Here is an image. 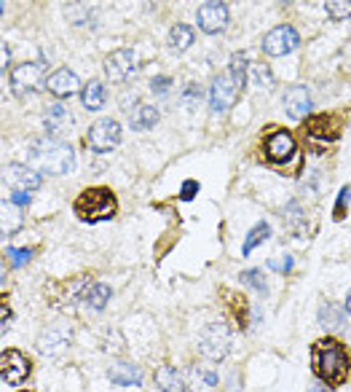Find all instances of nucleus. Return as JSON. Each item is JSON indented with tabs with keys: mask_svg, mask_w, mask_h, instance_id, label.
Returning <instances> with one entry per match:
<instances>
[{
	"mask_svg": "<svg viewBox=\"0 0 351 392\" xmlns=\"http://www.w3.org/2000/svg\"><path fill=\"white\" fill-rule=\"evenodd\" d=\"M196 97H201V89H198L196 84H191V86H188V92H185V105H188V108H193V99H196Z\"/></svg>",
	"mask_w": 351,
	"mask_h": 392,
	"instance_id": "nucleus-39",
	"label": "nucleus"
},
{
	"mask_svg": "<svg viewBox=\"0 0 351 392\" xmlns=\"http://www.w3.org/2000/svg\"><path fill=\"white\" fill-rule=\"evenodd\" d=\"M341 130H343V121L333 113H317V116H309L306 121V132L309 137L314 140H322V143H333L341 137Z\"/></svg>",
	"mask_w": 351,
	"mask_h": 392,
	"instance_id": "nucleus-14",
	"label": "nucleus"
},
{
	"mask_svg": "<svg viewBox=\"0 0 351 392\" xmlns=\"http://www.w3.org/2000/svg\"><path fill=\"white\" fill-rule=\"evenodd\" d=\"M70 124H75V121L70 119V113L64 110L62 105H51V108L46 110V130H49V134H51V137L64 134V130H67Z\"/></svg>",
	"mask_w": 351,
	"mask_h": 392,
	"instance_id": "nucleus-21",
	"label": "nucleus"
},
{
	"mask_svg": "<svg viewBox=\"0 0 351 392\" xmlns=\"http://www.w3.org/2000/svg\"><path fill=\"white\" fill-rule=\"evenodd\" d=\"M32 371V363L25 352L19 350H3L0 355V376L3 384H22Z\"/></svg>",
	"mask_w": 351,
	"mask_h": 392,
	"instance_id": "nucleus-10",
	"label": "nucleus"
},
{
	"mask_svg": "<svg viewBox=\"0 0 351 392\" xmlns=\"http://www.w3.org/2000/svg\"><path fill=\"white\" fill-rule=\"evenodd\" d=\"M343 309H346V315H351V291H349V295H346V304H343Z\"/></svg>",
	"mask_w": 351,
	"mask_h": 392,
	"instance_id": "nucleus-43",
	"label": "nucleus"
},
{
	"mask_svg": "<svg viewBox=\"0 0 351 392\" xmlns=\"http://www.w3.org/2000/svg\"><path fill=\"white\" fill-rule=\"evenodd\" d=\"M311 371L327 387H341L349 379L351 352L346 344H341L333 336H324L311 347Z\"/></svg>",
	"mask_w": 351,
	"mask_h": 392,
	"instance_id": "nucleus-1",
	"label": "nucleus"
},
{
	"mask_svg": "<svg viewBox=\"0 0 351 392\" xmlns=\"http://www.w3.org/2000/svg\"><path fill=\"white\" fill-rule=\"evenodd\" d=\"M346 323V317H343V312L335 306V304H322L320 306V326L327 328V330H338V328H343Z\"/></svg>",
	"mask_w": 351,
	"mask_h": 392,
	"instance_id": "nucleus-26",
	"label": "nucleus"
},
{
	"mask_svg": "<svg viewBox=\"0 0 351 392\" xmlns=\"http://www.w3.org/2000/svg\"><path fill=\"white\" fill-rule=\"evenodd\" d=\"M46 89H49L57 99L73 97L75 92H83V89H81L78 75H75L70 67H60V70H54V73L46 78Z\"/></svg>",
	"mask_w": 351,
	"mask_h": 392,
	"instance_id": "nucleus-15",
	"label": "nucleus"
},
{
	"mask_svg": "<svg viewBox=\"0 0 351 392\" xmlns=\"http://www.w3.org/2000/svg\"><path fill=\"white\" fill-rule=\"evenodd\" d=\"M8 326H11V312H8V306H3V333L8 330Z\"/></svg>",
	"mask_w": 351,
	"mask_h": 392,
	"instance_id": "nucleus-40",
	"label": "nucleus"
},
{
	"mask_svg": "<svg viewBox=\"0 0 351 392\" xmlns=\"http://www.w3.org/2000/svg\"><path fill=\"white\" fill-rule=\"evenodd\" d=\"M19 392H30V390H19Z\"/></svg>",
	"mask_w": 351,
	"mask_h": 392,
	"instance_id": "nucleus-44",
	"label": "nucleus"
},
{
	"mask_svg": "<svg viewBox=\"0 0 351 392\" xmlns=\"http://www.w3.org/2000/svg\"><path fill=\"white\" fill-rule=\"evenodd\" d=\"M198 352L212 363H220L231 352V330L225 323H212L204 328L201 339H198Z\"/></svg>",
	"mask_w": 351,
	"mask_h": 392,
	"instance_id": "nucleus-4",
	"label": "nucleus"
},
{
	"mask_svg": "<svg viewBox=\"0 0 351 392\" xmlns=\"http://www.w3.org/2000/svg\"><path fill=\"white\" fill-rule=\"evenodd\" d=\"M263 151H265V159L274 164H287L295 154H298V143H295V134L289 130H274L265 143H263Z\"/></svg>",
	"mask_w": 351,
	"mask_h": 392,
	"instance_id": "nucleus-8",
	"label": "nucleus"
},
{
	"mask_svg": "<svg viewBox=\"0 0 351 392\" xmlns=\"http://www.w3.org/2000/svg\"><path fill=\"white\" fill-rule=\"evenodd\" d=\"M169 86H172V78H169V75H156V78L151 81L153 95H166V92H169Z\"/></svg>",
	"mask_w": 351,
	"mask_h": 392,
	"instance_id": "nucleus-35",
	"label": "nucleus"
},
{
	"mask_svg": "<svg viewBox=\"0 0 351 392\" xmlns=\"http://www.w3.org/2000/svg\"><path fill=\"white\" fill-rule=\"evenodd\" d=\"M250 60H247V54L244 51H236L233 57H231V65H228V73L242 84V86H247V75H250Z\"/></svg>",
	"mask_w": 351,
	"mask_h": 392,
	"instance_id": "nucleus-28",
	"label": "nucleus"
},
{
	"mask_svg": "<svg viewBox=\"0 0 351 392\" xmlns=\"http://www.w3.org/2000/svg\"><path fill=\"white\" fill-rule=\"evenodd\" d=\"M196 194H198V183H196V180H185L183 188H180V199H183V201H191Z\"/></svg>",
	"mask_w": 351,
	"mask_h": 392,
	"instance_id": "nucleus-37",
	"label": "nucleus"
},
{
	"mask_svg": "<svg viewBox=\"0 0 351 392\" xmlns=\"http://www.w3.org/2000/svg\"><path fill=\"white\" fill-rule=\"evenodd\" d=\"M11 204H16V207H27L32 201V194H11V199H8Z\"/></svg>",
	"mask_w": 351,
	"mask_h": 392,
	"instance_id": "nucleus-38",
	"label": "nucleus"
},
{
	"mask_svg": "<svg viewBox=\"0 0 351 392\" xmlns=\"http://www.w3.org/2000/svg\"><path fill=\"white\" fill-rule=\"evenodd\" d=\"M8 258L14 261V266H25L32 258V250H16V247H8Z\"/></svg>",
	"mask_w": 351,
	"mask_h": 392,
	"instance_id": "nucleus-36",
	"label": "nucleus"
},
{
	"mask_svg": "<svg viewBox=\"0 0 351 392\" xmlns=\"http://www.w3.org/2000/svg\"><path fill=\"white\" fill-rule=\"evenodd\" d=\"M43 65H38V62H22V65H16L11 70V75H8V84H11V92L16 95V97H25V95H32V92H38L40 86H43Z\"/></svg>",
	"mask_w": 351,
	"mask_h": 392,
	"instance_id": "nucleus-7",
	"label": "nucleus"
},
{
	"mask_svg": "<svg viewBox=\"0 0 351 392\" xmlns=\"http://www.w3.org/2000/svg\"><path fill=\"white\" fill-rule=\"evenodd\" d=\"M324 11L330 19L341 22V19H349L351 16V0H327L324 3Z\"/></svg>",
	"mask_w": 351,
	"mask_h": 392,
	"instance_id": "nucleus-31",
	"label": "nucleus"
},
{
	"mask_svg": "<svg viewBox=\"0 0 351 392\" xmlns=\"http://www.w3.org/2000/svg\"><path fill=\"white\" fill-rule=\"evenodd\" d=\"M242 92H244V86H242L231 73L218 75V78L212 81V86H209V108H212L215 113H228V110L239 102Z\"/></svg>",
	"mask_w": 351,
	"mask_h": 392,
	"instance_id": "nucleus-5",
	"label": "nucleus"
},
{
	"mask_svg": "<svg viewBox=\"0 0 351 392\" xmlns=\"http://www.w3.org/2000/svg\"><path fill=\"white\" fill-rule=\"evenodd\" d=\"M285 110L289 119H306L311 113V92L309 86H289L285 92Z\"/></svg>",
	"mask_w": 351,
	"mask_h": 392,
	"instance_id": "nucleus-16",
	"label": "nucleus"
},
{
	"mask_svg": "<svg viewBox=\"0 0 351 392\" xmlns=\"http://www.w3.org/2000/svg\"><path fill=\"white\" fill-rule=\"evenodd\" d=\"M239 282H242V285H250V288L257 291V293H268V282H265V274H263L260 269H247V271H242V274H239Z\"/></svg>",
	"mask_w": 351,
	"mask_h": 392,
	"instance_id": "nucleus-29",
	"label": "nucleus"
},
{
	"mask_svg": "<svg viewBox=\"0 0 351 392\" xmlns=\"http://www.w3.org/2000/svg\"><path fill=\"white\" fill-rule=\"evenodd\" d=\"M193 40H196V33H193V27H188V25H174L172 33H169V46L174 51H188L193 46Z\"/></svg>",
	"mask_w": 351,
	"mask_h": 392,
	"instance_id": "nucleus-24",
	"label": "nucleus"
},
{
	"mask_svg": "<svg viewBox=\"0 0 351 392\" xmlns=\"http://www.w3.org/2000/svg\"><path fill=\"white\" fill-rule=\"evenodd\" d=\"M159 124V110L153 105H137L129 113V127L134 132H148Z\"/></svg>",
	"mask_w": 351,
	"mask_h": 392,
	"instance_id": "nucleus-20",
	"label": "nucleus"
},
{
	"mask_svg": "<svg viewBox=\"0 0 351 392\" xmlns=\"http://www.w3.org/2000/svg\"><path fill=\"white\" fill-rule=\"evenodd\" d=\"M27 167H32L38 175L60 177L75 167V151L70 143H64L60 137L43 134V137L32 140L30 151H27Z\"/></svg>",
	"mask_w": 351,
	"mask_h": 392,
	"instance_id": "nucleus-2",
	"label": "nucleus"
},
{
	"mask_svg": "<svg viewBox=\"0 0 351 392\" xmlns=\"http://www.w3.org/2000/svg\"><path fill=\"white\" fill-rule=\"evenodd\" d=\"M196 25L201 27V33L218 35L228 27V5L220 0H209L201 3V8L196 11Z\"/></svg>",
	"mask_w": 351,
	"mask_h": 392,
	"instance_id": "nucleus-12",
	"label": "nucleus"
},
{
	"mask_svg": "<svg viewBox=\"0 0 351 392\" xmlns=\"http://www.w3.org/2000/svg\"><path fill=\"white\" fill-rule=\"evenodd\" d=\"M298 43H300L298 30L289 27V25H279V27H274L271 33H265V38H263V54H268V57H285V54L298 49Z\"/></svg>",
	"mask_w": 351,
	"mask_h": 392,
	"instance_id": "nucleus-11",
	"label": "nucleus"
},
{
	"mask_svg": "<svg viewBox=\"0 0 351 392\" xmlns=\"http://www.w3.org/2000/svg\"><path fill=\"white\" fill-rule=\"evenodd\" d=\"M110 295H113L110 285H105V282H94V285H89V291H86V295H83V301H86L94 312H102V309H105V304L110 301Z\"/></svg>",
	"mask_w": 351,
	"mask_h": 392,
	"instance_id": "nucleus-25",
	"label": "nucleus"
},
{
	"mask_svg": "<svg viewBox=\"0 0 351 392\" xmlns=\"http://www.w3.org/2000/svg\"><path fill=\"white\" fill-rule=\"evenodd\" d=\"M70 344V330L67 328H46L38 336V350L43 355H60L62 350H67Z\"/></svg>",
	"mask_w": 351,
	"mask_h": 392,
	"instance_id": "nucleus-17",
	"label": "nucleus"
},
{
	"mask_svg": "<svg viewBox=\"0 0 351 392\" xmlns=\"http://www.w3.org/2000/svg\"><path fill=\"white\" fill-rule=\"evenodd\" d=\"M252 75H255L257 86H274V73L268 65H255L252 67Z\"/></svg>",
	"mask_w": 351,
	"mask_h": 392,
	"instance_id": "nucleus-33",
	"label": "nucleus"
},
{
	"mask_svg": "<svg viewBox=\"0 0 351 392\" xmlns=\"http://www.w3.org/2000/svg\"><path fill=\"white\" fill-rule=\"evenodd\" d=\"M86 143L94 154H107V151L118 148L121 145V124L113 119H99L89 127Z\"/></svg>",
	"mask_w": 351,
	"mask_h": 392,
	"instance_id": "nucleus-6",
	"label": "nucleus"
},
{
	"mask_svg": "<svg viewBox=\"0 0 351 392\" xmlns=\"http://www.w3.org/2000/svg\"><path fill=\"white\" fill-rule=\"evenodd\" d=\"M105 99H107V92H105L102 81H89L83 86V92H81V102H83L86 110H99L105 105Z\"/></svg>",
	"mask_w": 351,
	"mask_h": 392,
	"instance_id": "nucleus-23",
	"label": "nucleus"
},
{
	"mask_svg": "<svg viewBox=\"0 0 351 392\" xmlns=\"http://www.w3.org/2000/svg\"><path fill=\"white\" fill-rule=\"evenodd\" d=\"M349 199H351V186H343L341 194H338V204H335V221H343L346 218V207H349Z\"/></svg>",
	"mask_w": 351,
	"mask_h": 392,
	"instance_id": "nucleus-32",
	"label": "nucleus"
},
{
	"mask_svg": "<svg viewBox=\"0 0 351 392\" xmlns=\"http://www.w3.org/2000/svg\"><path fill=\"white\" fill-rule=\"evenodd\" d=\"M73 210L83 223H102V221H110L118 212V201H116V194L110 188L96 186V188L81 191L75 204H73Z\"/></svg>",
	"mask_w": 351,
	"mask_h": 392,
	"instance_id": "nucleus-3",
	"label": "nucleus"
},
{
	"mask_svg": "<svg viewBox=\"0 0 351 392\" xmlns=\"http://www.w3.org/2000/svg\"><path fill=\"white\" fill-rule=\"evenodd\" d=\"M268 269H274V271H279V274H289V271H292V256H282V258L268 261Z\"/></svg>",
	"mask_w": 351,
	"mask_h": 392,
	"instance_id": "nucleus-34",
	"label": "nucleus"
},
{
	"mask_svg": "<svg viewBox=\"0 0 351 392\" xmlns=\"http://www.w3.org/2000/svg\"><path fill=\"white\" fill-rule=\"evenodd\" d=\"M306 392H327V384H322L320 379H317L314 384H309V390H306Z\"/></svg>",
	"mask_w": 351,
	"mask_h": 392,
	"instance_id": "nucleus-41",
	"label": "nucleus"
},
{
	"mask_svg": "<svg viewBox=\"0 0 351 392\" xmlns=\"http://www.w3.org/2000/svg\"><path fill=\"white\" fill-rule=\"evenodd\" d=\"M268 236H271V226H268L265 221H260L257 226H252V229H250L247 239H244V245H242V253H244V256H250V253H252L255 247H260V245H263Z\"/></svg>",
	"mask_w": 351,
	"mask_h": 392,
	"instance_id": "nucleus-27",
	"label": "nucleus"
},
{
	"mask_svg": "<svg viewBox=\"0 0 351 392\" xmlns=\"http://www.w3.org/2000/svg\"><path fill=\"white\" fill-rule=\"evenodd\" d=\"M110 382L121 384V387H140L142 384V371L131 363H116L110 371H107Z\"/></svg>",
	"mask_w": 351,
	"mask_h": 392,
	"instance_id": "nucleus-19",
	"label": "nucleus"
},
{
	"mask_svg": "<svg viewBox=\"0 0 351 392\" xmlns=\"http://www.w3.org/2000/svg\"><path fill=\"white\" fill-rule=\"evenodd\" d=\"M140 67V60L131 49H116L113 54L105 57V75L113 81V84H124L129 81Z\"/></svg>",
	"mask_w": 351,
	"mask_h": 392,
	"instance_id": "nucleus-9",
	"label": "nucleus"
},
{
	"mask_svg": "<svg viewBox=\"0 0 351 392\" xmlns=\"http://www.w3.org/2000/svg\"><path fill=\"white\" fill-rule=\"evenodd\" d=\"M191 382L196 384V390H212V387H218V382H220V376H218V371L212 368V365H204V363H196L191 368Z\"/></svg>",
	"mask_w": 351,
	"mask_h": 392,
	"instance_id": "nucleus-22",
	"label": "nucleus"
},
{
	"mask_svg": "<svg viewBox=\"0 0 351 392\" xmlns=\"http://www.w3.org/2000/svg\"><path fill=\"white\" fill-rule=\"evenodd\" d=\"M8 57H11V51H8V46H3V67L8 65Z\"/></svg>",
	"mask_w": 351,
	"mask_h": 392,
	"instance_id": "nucleus-42",
	"label": "nucleus"
},
{
	"mask_svg": "<svg viewBox=\"0 0 351 392\" xmlns=\"http://www.w3.org/2000/svg\"><path fill=\"white\" fill-rule=\"evenodd\" d=\"M5 183L11 194H32L40 188V175L27 164H11L5 169Z\"/></svg>",
	"mask_w": 351,
	"mask_h": 392,
	"instance_id": "nucleus-13",
	"label": "nucleus"
},
{
	"mask_svg": "<svg viewBox=\"0 0 351 392\" xmlns=\"http://www.w3.org/2000/svg\"><path fill=\"white\" fill-rule=\"evenodd\" d=\"M153 379H156V387L161 392H188L185 376L174 365H159L156 373H153Z\"/></svg>",
	"mask_w": 351,
	"mask_h": 392,
	"instance_id": "nucleus-18",
	"label": "nucleus"
},
{
	"mask_svg": "<svg viewBox=\"0 0 351 392\" xmlns=\"http://www.w3.org/2000/svg\"><path fill=\"white\" fill-rule=\"evenodd\" d=\"M14 207H16V204H11V201L3 204V236L14 234V231L22 226V215H19Z\"/></svg>",
	"mask_w": 351,
	"mask_h": 392,
	"instance_id": "nucleus-30",
	"label": "nucleus"
}]
</instances>
